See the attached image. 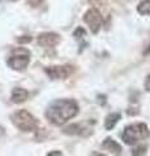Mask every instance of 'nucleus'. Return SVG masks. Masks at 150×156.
<instances>
[{
	"label": "nucleus",
	"instance_id": "9d476101",
	"mask_svg": "<svg viewBox=\"0 0 150 156\" xmlns=\"http://www.w3.org/2000/svg\"><path fill=\"white\" fill-rule=\"evenodd\" d=\"M120 113H111L106 117V121H104V128L107 130H111L116 125V122L120 120Z\"/></svg>",
	"mask_w": 150,
	"mask_h": 156
},
{
	"label": "nucleus",
	"instance_id": "6e6552de",
	"mask_svg": "<svg viewBox=\"0 0 150 156\" xmlns=\"http://www.w3.org/2000/svg\"><path fill=\"white\" fill-rule=\"evenodd\" d=\"M27 98H29V92H27L26 90L21 89V87L13 89V91H12V96H11V99H12L13 103H16V104L24 103V101H25Z\"/></svg>",
	"mask_w": 150,
	"mask_h": 156
},
{
	"label": "nucleus",
	"instance_id": "a211bd4d",
	"mask_svg": "<svg viewBox=\"0 0 150 156\" xmlns=\"http://www.w3.org/2000/svg\"><path fill=\"white\" fill-rule=\"evenodd\" d=\"M48 155H61V152H57L56 151V152H48Z\"/></svg>",
	"mask_w": 150,
	"mask_h": 156
},
{
	"label": "nucleus",
	"instance_id": "1a4fd4ad",
	"mask_svg": "<svg viewBox=\"0 0 150 156\" xmlns=\"http://www.w3.org/2000/svg\"><path fill=\"white\" fill-rule=\"evenodd\" d=\"M103 148L108 150V151H111V152H114V154H120L122 152V146L116 142V140L111 139V138H107L103 142Z\"/></svg>",
	"mask_w": 150,
	"mask_h": 156
},
{
	"label": "nucleus",
	"instance_id": "ddd939ff",
	"mask_svg": "<svg viewBox=\"0 0 150 156\" xmlns=\"http://www.w3.org/2000/svg\"><path fill=\"white\" fill-rule=\"evenodd\" d=\"M42 2H43V0H29V4L33 5V7H38Z\"/></svg>",
	"mask_w": 150,
	"mask_h": 156
},
{
	"label": "nucleus",
	"instance_id": "2eb2a0df",
	"mask_svg": "<svg viewBox=\"0 0 150 156\" xmlns=\"http://www.w3.org/2000/svg\"><path fill=\"white\" fill-rule=\"evenodd\" d=\"M30 41H31L30 37H27V38H18V42H20V43H26V42H30Z\"/></svg>",
	"mask_w": 150,
	"mask_h": 156
},
{
	"label": "nucleus",
	"instance_id": "f03ea898",
	"mask_svg": "<svg viewBox=\"0 0 150 156\" xmlns=\"http://www.w3.org/2000/svg\"><path fill=\"white\" fill-rule=\"evenodd\" d=\"M148 136H149V129L142 122L129 125L122 133V139L127 144H136L140 140L146 139Z\"/></svg>",
	"mask_w": 150,
	"mask_h": 156
},
{
	"label": "nucleus",
	"instance_id": "f257e3e1",
	"mask_svg": "<svg viewBox=\"0 0 150 156\" xmlns=\"http://www.w3.org/2000/svg\"><path fill=\"white\" fill-rule=\"evenodd\" d=\"M79 112V105L75 100L69 99H60L54 101L48 109L46 111V117L51 124L54 125H63L68 120L73 119Z\"/></svg>",
	"mask_w": 150,
	"mask_h": 156
},
{
	"label": "nucleus",
	"instance_id": "423d86ee",
	"mask_svg": "<svg viewBox=\"0 0 150 156\" xmlns=\"http://www.w3.org/2000/svg\"><path fill=\"white\" fill-rule=\"evenodd\" d=\"M84 21L89 25L90 30L93 33H98L103 23L102 16H101V13L97 11V9H89L84 16Z\"/></svg>",
	"mask_w": 150,
	"mask_h": 156
},
{
	"label": "nucleus",
	"instance_id": "39448f33",
	"mask_svg": "<svg viewBox=\"0 0 150 156\" xmlns=\"http://www.w3.org/2000/svg\"><path fill=\"white\" fill-rule=\"evenodd\" d=\"M75 68L72 65H61V66H48L46 68V73L51 80H64L73 73Z\"/></svg>",
	"mask_w": 150,
	"mask_h": 156
},
{
	"label": "nucleus",
	"instance_id": "4468645a",
	"mask_svg": "<svg viewBox=\"0 0 150 156\" xmlns=\"http://www.w3.org/2000/svg\"><path fill=\"white\" fill-rule=\"evenodd\" d=\"M89 2L93 4V5H95V7H99L101 4L103 3V0H89Z\"/></svg>",
	"mask_w": 150,
	"mask_h": 156
},
{
	"label": "nucleus",
	"instance_id": "dca6fc26",
	"mask_svg": "<svg viewBox=\"0 0 150 156\" xmlns=\"http://www.w3.org/2000/svg\"><path fill=\"white\" fill-rule=\"evenodd\" d=\"M145 89L148 91H150V76L146 78V82H145Z\"/></svg>",
	"mask_w": 150,
	"mask_h": 156
},
{
	"label": "nucleus",
	"instance_id": "f8f14e48",
	"mask_svg": "<svg viewBox=\"0 0 150 156\" xmlns=\"http://www.w3.org/2000/svg\"><path fill=\"white\" fill-rule=\"evenodd\" d=\"M145 150H146V147H145V146H144V147H140V148H137V150H134L133 151V155H140V154H145Z\"/></svg>",
	"mask_w": 150,
	"mask_h": 156
},
{
	"label": "nucleus",
	"instance_id": "20e7f679",
	"mask_svg": "<svg viewBox=\"0 0 150 156\" xmlns=\"http://www.w3.org/2000/svg\"><path fill=\"white\" fill-rule=\"evenodd\" d=\"M30 60V52L25 48H16L13 50L8 58V65L14 70H24Z\"/></svg>",
	"mask_w": 150,
	"mask_h": 156
},
{
	"label": "nucleus",
	"instance_id": "7ed1b4c3",
	"mask_svg": "<svg viewBox=\"0 0 150 156\" xmlns=\"http://www.w3.org/2000/svg\"><path fill=\"white\" fill-rule=\"evenodd\" d=\"M13 124L22 131H34L38 128V121L27 111H18L12 116Z\"/></svg>",
	"mask_w": 150,
	"mask_h": 156
},
{
	"label": "nucleus",
	"instance_id": "f3484780",
	"mask_svg": "<svg viewBox=\"0 0 150 156\" xmlns=\"http://www.w3.org/2000/svg\"><path fill=\"white\" fill-rule=\"evenodd\" d=\"M148 53H150V44H149V47L145 50V55H148Z\"/></svg>",
	"mask_w": 150,
	"mask_h": 156
},
{
	"label": "nucleus",
	"instance_id": "6ab92c4d",
	"mask_svg": "<svg viewBox=\"0 0 150 156\" xmlns=\"http://www.w3.org/2000/svg\"><path fill=\"white\" fill-rule=\"evenodd\" d=\"M13 2H16V0H13Z\"/></svg>",
	"mask_w": 150,
	"mask_h": 156
},
{
	"label": "nucleus",
	"instance_id": "9b49d317",
	"mask_svg": "<svg viewBox=\"0 0 150 156\" xmlns=\"http://www.w3.org/2000/svg\"><path fill=\"white\" fill-rule=\"evenodd\" d=\"M137 11L140 14H144V16L150 14V0H145V2L140 3V5L137 7Z\"/></svg>",
	"mask_w": 150,
	"mask_h": 156
},
{
	"label": "nucleus",
	"instance_id": "0eeeda50",
	"mask_svg": "<svg viewBox=\"0 0 150 156\" xmlns=\"http://www.w3.org/2000/svg\"><path fill=\"white\" fill-rule=\"evenodd\" d=\"M60 42V38L55 33H43L38 37V43L42 47H55Z\"/></svg>",
	"mask_w": 150,
	"mask_h": 156
}]
</instances>
